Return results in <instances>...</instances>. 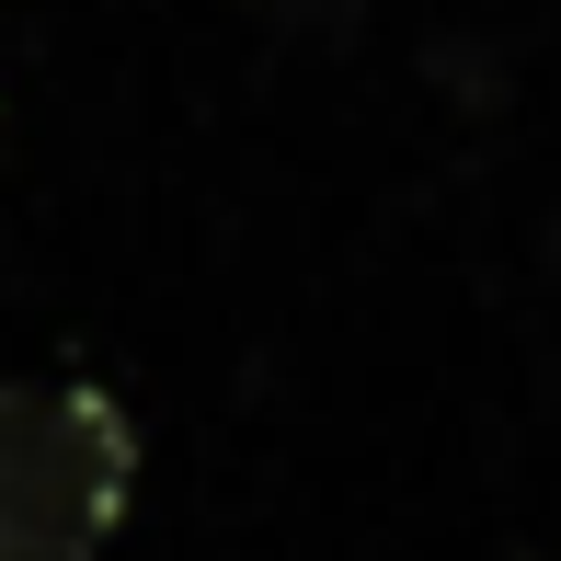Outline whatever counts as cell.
<instances>
[{
  "label": "cell",
  "instance_id": "1",
  "mask_svg": "<svg viewBox=\"0 0 561 561\" xmlns=\"http://www.w3.org/2000/svg\"><path fill=\"white\" fill-rule=\"evenodd\" d=\"M138 504V424L92 378H0V561H92Z\"/></svg>",
  "mask_w": 561,
  "mask_h": 561
}]
</instances>
